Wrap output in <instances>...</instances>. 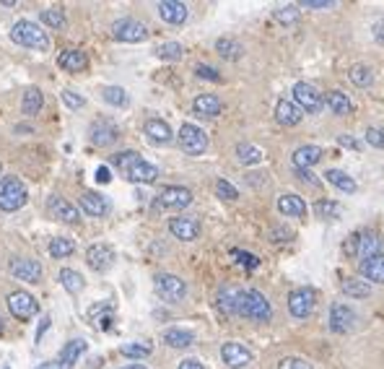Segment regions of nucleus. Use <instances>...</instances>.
<instances>
[{
  "label": "nucleus",
  "mask_w": 384,
  "mask_h": 369,
  "mask_svg": "<svg viewBox=\"0 0 384 369\" xmlns=\"http://www.w3.org/2000/svg\"><path fill=\"white\" fill-rule=\"evenodd\" d=\"M10 273L27 284H39L42 281V266L37 260H29V258H13L10 260Z\"/></svg>",
  "instance_id": "obj_16"
},
{
  "label": "nucleus",
  "mask_w": 384,
  "mask_h": 369,
  "mask_svg": "<svg viewBox=\"0 0 384 369\" xmlns=\"http://www.w3.org/2000/svg\"><path fill=\"white\" fill-rule=\"evenodd\" d=\"M158 208H187L192 203V193L187 187H179V184H172V187H164L158 198H156Z\"/></svg>",
  "instance_id": "obj_13"
},
{
  "label": "nucleus",
  "mask_w": 384,
  "mask_h": 369,
  "mask_svg": "<svg viewBox=\"0 0 384 369\" xmlns=\"http://www.w3.org/2000/svg\"><path fill=\"white\" fill-rule=\"evenodd\" d=\"M192 110H195V115H200V117H216V115H221L223 104H221V99L216 94H200V96L192 102Z\"/></svg>",
  "instance_id": "obj_25"
},
{
  "label": "nucleus",
  "mask_w": 384,
  "mask_h": 369,
  "mask_svg": "<svg viewBox=\"0 0 384 369\" xmlns=\"http://www.w3.org/2000/svg\"><path fill=\"white\" fill-rule=\"evenodd\" d=\"M348 78H350V83L358 86V89H369V86L374 83V75H371V71H369L366 65H353Z\"/></svg>",
  "instance_id": "obj_38"
},
{
  "label": "nucleus",
  "mask_w": 384,
  "mask_h": 369,
  "mask_svg": "<svg viewBox=\"0 0 384 369\" xmlns=\"http://www.w3.org/2000/svg\"><path fill=\"white\" fill-rule=\"evenodd\" d=\"M293 99H296V107L302 112H309V115H317L322 110V94L307 81H299L293 86Z\"/></svg>",
  "instance_id": "obj_10"
},
{
  "label": "nucleus",
  "mask_w": 384,
  "mask_h": 369,
  "mask_svg": "<svg viewBox=\"0 0 384 369\" xmlns=\"http://www.w3.org/2000/svg\"><path fill=\"white\" fill-rule=\"evenodd\" d=\"M34 369H68V367H65L60 359H52V361H42V364H39V367H34Z\"/></svg>",
  "instance_id": "obj_55"
},
{
  "label": "nucleus",
  "mask_w": 384,
  "mask_h": 369,
  "mask_svg": "<svg viewBox=\"0 0 384 369\" xmlns=\"http://www.w3.org/2000/svg\"><path fill=\"white\" fill-rule=\"evenodd\" d=\"M278 369H311V364L307 359H299V356H286V359H281Z\"/></svg>",
  "instance_id": "obj_49"
},
{
  "label": "nucleus",
  "mask_w": 384,
  "mask_h": 369,
  "mask_svg": "<svg viewBox=\"0 0 384 369\" xmlns=\"http://www.w3.org/2000/svg\"><path fill=\"white\" fill-rule=\"evenodd\" d=\"M358 323V314L343 302H335L330 307V328L335 333H350Z\"/></svg>",
  "instance_id": "obj_12"
},
{
  "label": "nucleus",
  "mask_w": 384,
  "mask_h": 369,
  "mask_svg": "<svg viewBox=\"0 0 384 369\" xmlns=\"http://www.w3.org/2000/svg\"><path fill=\"white\" fill-rule=\"evenodd\" d=\"M8 310L16 320L24 323V320H29V317H34L39 312V305L29 291H13V294H8Z\"/></svg>",
  "instance_id": "obj_11"
},
{
  "label": "nucleus",
  "mask_w": 384,
  "mask_h": 369,
  "mask_svg": "<svg viewBox=\"0 0 384 369\" xmlns=\"http://www.w3.org/2000/svg\"><path fill=\"white\" fill-rule=\"evenodd\" d=\"M47 211H50V216L57 219V222H65V224H78L81 222V213H78V208L71 205L65 198H60V195H52V198L47 201Z\"/></svg>",
  "instance_id": "obj_15"
},
{
  "label": "nucleus",
  "mask_w": 384,
  "mask_h": 369,
  "mask_svg": "<svg viewBox=\"0 0 384 369\" xmlns=\"http://www.w3.org/2000/svg\"><path fill=\"white\" fill-rule=\"evenodd\" d=\"M164 343L172 349H187L195 343V335L190 331H182V328H169V331H164Z\"/></svg>",
  "instance_id": "obj_30"
},
{
  "label": "nucleus",
  "mask_w": 384,
  "mask_h": 369,
  "mask_svg": "<svg viewBox=\"0 0 384 369\" xmlns=\"http://www.w3.org/2000/svg\"><path fill=\"white\" fill-rule=\"evenodd\" d=\"M278 211L283 213V216H293V219H304L307 216V203H304V198H299V195H281L278 198Z\"/></svg>",
  "instance_id": "obj_24"
},
{
  "label": "nucleus",
  "mask_w": 384,
  "mask_h": 369,
  "mask_svg": "<svg viewBox=\"0 0 384 369\" xmlns=\"http://www.w3.org/2000/svg\"><path fill=\"white\" fill-rule=\"evenodd\" d=\"M81 208L83 213H89V216H104V213L110 211V203L104 201V195L94 193V190H86L81 195Z\"/></svg>",
  "instance_id": "obj_26"
},
{
  "label": "nucleus",
  "mask_w": 384,
  "mask_h": 369,
  "mask_svg": "<svg viewBox=\"0 0 384 369\" xmlns=\"http://www.w3.org/2000/svg\"><path fill=\"white\" fill-rule=\"evenodd\" d=\"M42 104H45V96H42V92H39L37 86H31V89L24 92V102H21L24 115H37L42 110Z\"/></svg>",
  "instance_id": "obj_35"
},
{
  "label": "nucleus",
  "mask_w": 384,
  "mask_h": 369,
  "mask_svg": "<svg viewBox=\"0 0 384 369\" xmlns=\"http://www.w3.org/2000/svg\"><path fill=\"white\" fill-rule=\"evenodd\" d=\"M60 284H63V289L68 294H81L83 291V276L75 273V270H71V268H63V270H60Z\"/></svg>",
  "instance_id": "obj_36"
},
{
  "label": "nucleus",
  "mask_w": 384,
  "mask_h": 369,
  "mask_svg": "<svg viewBox=\"0 0 384 369\" xmlns=\"http://www.w3.org/2000/svg\"><path fill=\"white\" fill-rule=\"evenodd\" d=\"M325 180H327L332 187H338L343 193H356V182H353V177H348L346 172H340V169H327L325 172Z\"/></svg>",
  "instance_id": "obj_32"
},
{
  "label": "nucleus",
  "mask_w": 384,
  "mask_h": 369,
  "mask_svg": "<svg viewBox=\"0 0 384 369\" xmlns=\"http://www.w3.org/2000/svg\"><path fill=\"white\" fill-rule=\"evenodd\" d=\"M75 252V245L73 240H68V237H55V240L50 242V255L52 258H71Z\"/></svg>",
  "instance_id": "obj_39"
},
{
  "label": "nucleus",
  "mask_w": 384,
  "mask_h": 369,
  "mask_svg": "<svg viewBox=\"0 0 384 369\" xmlns=\"http://www.w3.org/2000/svg\"><path fill=\"white\" fill-rule=\"evenodd\" d=\"M239 291L242 289H234V287H223L216 296V305H219L221 312L226 314H237V305H239Z\"/></svg>",
  "instance_id": "obj_29"
},
{
  "label": "nucleus",
  "mask_w": 384,
  "mask_h": 369,
  "mask_svg": "<svg viewBox=\"0 0 384 369\" xmlns=\"http://www.w3.org/2000/svg\"><path fill=\"white\" fill-rule=\"evenodd\" d=\"M122 369H146L143 364H130V367H122Z\"/></svg>",
  "instance_id": "obj_60"
},
{
  "label": "nucleus",
  "mask_w": 384,
  "mask_h": 369,
  "mask_svg": "<svg viewBox=\"0 0 384 369\" xmlns=\"http://www.w3.org/2000/svg\"><path fill=\"white\" fill-rule=\"evenodd\" d=\"M0 331H3V320H0Z\"/></svg>",
  "instance_id": "obj_61"
},
{
  "label": "nucleus",
  "mask_w": 384,
  "mask_h": 369,
  "mask_svg": "<svg viewBox=\"0 0 384 369\" xmlns=\"http://www.w3.org/2000/svg\"><path fill=\"white\" fill-rule=\"evenodd\" d=\"M57 65L68 73H81V71L89 68V57H86L83 50H65L63 55L57 57Z\"/></svg>",
  "instance_id": "obj_22"
},
{
  "label": "nucleus",
  "mask_w": 384,
  "mask_h": 369,
  "mask_svg": "<svg viewBox=\"0 0 384 369\" xmlns=\"http://www.w3.org/2000/svg\"><path fill=\"white\" fill-rule=\"evenodd\" d=\"M327 107L335 115H350L353 112V102L348 99V94H343V92H327Z\"/></svg>",
  "instance_id": "obj_34"
},
{
  "label": "nucleus",
  "mask_w": 384,
  "mask_h": 369,
  "mask_svg": "<svg viewBox=\"0 0 384 369\" xmlns=\"http://www.w3.org/2000/svg\"><path fill=\"white\" fill-rule=\"evenodd\" d=\"M221 359L223 364L231 369H242L247 367L249 361H252V351L244 346V343H237V341H229L221 346Z\"/></svg>",
  "instance_id": "obj_14"
},
{
  "label": "nucleus",
  "mask_w": 384,
  "mask_h": 369,
  "mask_svg": "<svg viewBox=\"0 0 384 369\" xmlns=\"http://www.w3.org/2000/svg\"><path fill=\"white\" fill-rule=\"evenodd\" d=\"M60 96H63V102L68 104L71 110H78V107H83V96H78V94L71 92V89H65V92L60 94Z\"/></svg>",
  "instance_id": "obj_51"
},
{
  "label": "nucleus",
  "mask_w": 384,
  "mask_h": 369,
  "mask_svg": "<svg viewBox=\"0 0 384 369\" xmlns=\"http://www.w3.org/2000/svg\"><path fill=\"white\" fill-rule=\"evenodd\" d=\"M216 50H219V55L226 57V60H237V57H242V45H239L237 39L221 37L219 42H216Z\"/></svg>",
  "instance_id": "obj_40"
},
{
  "label": "nucleus",
  "mask_w": 384,
  "mask_h": 369,
  "mask_svg": "<svg viewBox=\"0 0 384 369\" xmlns=\"http://www.w3.org/2000/svg\"><path fill=\"white\" fill-rule=\"evenodd\" d=\"M343 252L348 258H356L361 263H366V260L376 258V255H384V237L374 229L356 231V234H350L346 240Z\"/></svg>",
  "instance_id": "obj_2"
},
{
  "label": "nucleus",
  "mask_w": 384,
  "mask_h": 369,
  "mask_svg": "<svg viewBox=\"0 0 384 369\" xmlns=\"http://www.w3.org/2000/svg\"><path fill=\"white\" fill-rule=\"evenodd\" d=\"M314 302H317V294L311 289H293L288 294V312L296 317V320H307L311 312H314Z\"/></svg>",
  "instance_id": "obj_9"
},
{
  "label": "nucleus",
  "mask_w": 384,
  "mask_h": 369,
  "mask_svg": "<svg viewBox=\"0 0 384 369\" xmlns=\"http://www.w3.org/2000/svg\"><path fill=\"white\" fill-rule=\"evenodd\" d=\"M42 24H47L50 29H63L65 27V13L57 8H50V10H42Z\"/></svg>",
  "instance_id": "obj_44"
},
{
  "label": "nucleus",
  "mask_w": 384,
  "mask_h": 369,
  "mask_svg": "<svg viewBox=\"0 0 384 369\" xmlns=\"http://www.w3.org/2000/svg\"><path fill=\"white\" fill-rule=\"evenodd\" d=\"M47 328H50V317H45V320H42V325H39V331H37V338H39V341H42V333H45Z\"/></svg>",
  "instance_id": "obj_59"
},
{
  "label": "nucleus",
  "mask_w": 384,
  "mask_h": 369,
  "mask_svg": "<svg viewBox=\"0 0 384 369\" xmlns=\"http://www.w3.org/2000/svg\"><path fill=\"white\" fill-rule=\"evenodd\" d=\"M179 146H182L184 154H190V157H200L205 154V148H208V136L202 133L198 125H192V122H184L182 128H179Z\"/></svg>",
  "instance_id": "obj_7"
},
{
  "label": "nucleus",
  "mask_w": 384,
  "mask_h": 369,
  "mask_svg": "<svg viewBox=\"0 0 384 369\" xmlns=\"http://www.w3.org/2000/svg\"><path fill=\"white\" fill-rule=\"evenodd\" d=\"M340 289H343V294L353 296V299H364V296L371 294V287L366 281H361V278H343Z\"/></svg>",
  "instance_id": "obj_33"
},
{
  "label": "nucleus",
  "mask_w": 384,
  "mask_h": 369,
  "mask_svg": "<svg viewBox=\"0 0 384 369\" xmlns=\"http://www.w3.org/2000/svg\"><path fill=\"white\" fill-rule=\"evenodd\" d=\"M112 164L117 166L128 182L151 184L158 180V169H156L154 164H148L146 159L140 157L138 151H119V154L112 157Z\"/></svg>",
  "instance_id": "obj_1"
},
{
  "label": "nucleus",
  "mask_w": 384,
  "mask_h": 369,
  "mask_svg": "<svg viewBox=\"0 0 384 369\" xmlns=\"http://www.w3.org/2000/svg\"><path fill=\"white\" fill-rule=\"evenodd\" d=\"M216 193H219V198H223V201H237L239 198V190L229 180H219V182H216Z\"/></svg>",
  "instance_id": "obj_47"
},
{
  "label": "nucleus",
  "mask_w": 384,
  "mask_h": 369,
  "mask_svg": "<svg viewBox=\"0 0 384 369\" xmlns=\"http://www.w3.org/2000/svg\"><path fill=\"white\" fill-rule=\"evenodd\" d=\"M169 231H172L177 240L192 242L198 240V234H200V224L195 222V219H190V216H177V219L169 222Z\"/></svg>",
  "instance_id": "obj_19"
},
{
  "label": "nucleus",
  "mask_w": 384,
  "mask_h": 369,
  "mask_svg": "<svg viewBox=\"0 0 384 369\" xmlns=\"http://www.w3.org/2000/svg\"><path fill=\"white\" fill-rule=\"evenodd\" d=\"M83 351H86V341H81V338H73V341H68L63 346V351H60V356L57 359L63 361L68 369H73V364L78 361V356H81Z\"/></svg>",
  "instance_id": "obj_31"
},
{
  "label": "nucleus",
  "mask_w": 384,
  "mask_h": 369,
  "mask_svg": "<svg viewBox=\"0 0 384 369\" xmlns=\"http://www.w3.org/2000/svg\"><path fill=\"white\" fill-rule=\"evenodd\" d=\"M112 180V175H110V169L107 166H99L96 169V182H101V184H107Z\"/></svg>",
  "instance_id": "obj_54"
},
{
  "label": "nucleus",
  "mask_w": 384,
  "mask_h": 369,
  "mask_svg": "<svg viewBox=\"0 0 384 369\" xmlns=\"http://www.w3.org/2000/svg\"><path fill=\"white\" fill-rule=\"evenodd\" d=\"M86 260L96 273H104V270H110L115 266V249L110 245H91L89 252H86Z\"/></svg>",
  "instance_id": "obj_17"
},
{
  "label": "nucleus",
  "mask_w": 384,
  "mask_h": 369,
  "mask_svg": "<svg viewBox=\"0 0 384 369\" xmlns=\"http://www.w3.org/2000/svg\"><path fill=\"white\" fill-rule=\"evenodd\" d=\"M322 159V148L320 146H302L293 151V166L296 169H309Z\"/></svg>",
  "instance_id": "obj_27"
},
{
  "label": "nucleus",
  "mask_w": 384,
  "mask_h": 369,
  "mask_svg": "<svg viewBox=\"0 0 384 369\" xmlns=\"http://www.w3.org/2000/svg\"><path fill=\"white\" fill-rule=\"evenodd\" d=\"M101 99L112 107H128L130 104V96L125 89H119V86H104L101 89Z\"/></svg>",
  "instance_id": "obj_37"
},
{
  "label": "nucleus",
  "mask_w": 384,
  "mask_h": 369,
  "mask_svg": "<svg viewBox=\"0 0 384 369\" xmlns=\"http://www.w3.org/2000/svg\"><path fill=\"white\" fill-rule=\"evenodd\" d=\"M231 255L237 258V263H242L244 268H257L260 266V260L255 255H249V252H242V249H231Z\"/></svg>",
  "instance_id": "obj_50"
},
{
  "label": "nucleus",
  "mask_w": 384,
  "mask_h": 369,
  "mask_svg": "<svg viewBox=\"0 0 384 369\" xmlns=\"http://www.w3.org/2000/svg\"><path fill=\"white\" fill-rule=\"evenodd\" d=\"M296 175H299V180H304V182L317 184V180H314V175H311L309 169H296Z\"/></svg>",
  "instance_id": "obj_57"
},
{
  "label": "nucleus",
  "mask_w": 384,
  "mask_h": 369,
  "mask_svg": "<svg viewBox=\"0 0 384 369\" xmlns=\"http://www.w3.org/2000/svg\"><path fill=\"white\" fill-rule=\"evenodd\" d=\"M237 159L242 164H260V161H263V151L257 146H252V143H239Z\"/></svg>",
  "instance_id": "obj_41"
},
{
  "label": "nucleus",
  "mask_w": 384,
  "mask_h": 369,
  "mask_svg": "<svg viewBox=\"0 0 384 369\" xmlns=\"http://www.w3.org/2000/svg\"><path fill=\"white\" fill-rule=\"evenodd\" d=\"M364 138H366V143H369V146L384 148V130L382 128H366Z\"/></svg>",
  "instance_id": "obj_48"
},
{
  "label": "nucleus",
  "mask_w": 384,
  "mask_h": 369,
  "mask_svg": "<svg viewBox=\"0 0 384 369\" xmlns=\"http://www.w3.org/2000/svg\"><path fill=\"white\" fill-rule=\"evenodd\" d=\"M182 52L184 50L179 42H166V45L158 47V57H161V60H179Z\"/></svg>",
  "instance_id": "obj_45"
},
{
  "label": "nucleus",
  "mask_w": 384,
  "mask_h": 369,
  "mask_svg": "<svg viewBox=\"0 0 384 369\" xmlns=\"http://www.w3.org/2000/svg\"><path fill=\"white\" fill-rule=\"evenodd\" d=\"M27 184L19 177H3L0 180V211H19L27 203Z\"/></svg>",
  "instance_id": "obj_5"
},
{
  "label": "nucleus",
  "mask_w": 384,
  "mask_h": 369,
  "mask_svg": "<svg viewBox=\"0 0 384 369\" xmlns=\"http://www.w3.org/2000/svg\"><path fill=\"white\" fill-rule=\"evenodd\" d=\"M143 133H146L148 140H151V143H156V146H164V143H169V140L174 138L172 128H169L164 120H158V117H151V120H146V125H143Z\"/></svg>",
  "instance_id": "obj_20"
},
{
  "label": "nucleus",
  "mask_w": 384,
  "mask_h": 369,
  "mask_svg": "<svg viewBox=\"0 0 384 369\" xmlns=\"http://www.w3.org/2000/svg\"><path fill=\"white\" fill-rule=\"evenodd\" d=\"M154 289L164 302H172V305L174 302H182L187 296V284L179 276H172V273H158L154 278Z\"/></svg>",
  "instance_id": "obj_6"
},
{
  "label": "nucleus",
  "mask_w": 384,
  "mask_h": 369,
  "mask_svg": "<svg viewBox=\"0 0 384 369\" xmlns=\"http://www.w3.org/2000/svg\"><path fill=\"white\" fill-rule=\"evenodd\" d=\"M151 343H125L122 346V356H128V359H146L151 356Z\"/></svg>",
  "instance_id": "obj_43"
},
{
  "label": "nucleus",
  "mask_w": 384,
  "mask_h": 369,
  "mask_svg": "<svg viewBox=\"0 0 384 369\" xmlns=\"http://www.w3.org/2000/svg\"><path fill=\"white\" fill-rule=\"evenodd\" d=\"M195 73H198V78H205V81H221L219 71H213L211 65H198Z\"/></svg>",
  "instance_id": "obj_52"
},
{
  "label": "nucleus",
  "mask_w": 384,
  "mask_h": 369,
  "mask_svg": "<svg viewBox=\"0 0 384 369\" xmlns=\"http://www.w3.org/2000/svg\"><path fill=\"white\" fill-rule=\"evenodd\" d=\"M112 37L117 42H128V45H138V42H146L148 29L146 24H140L135 19H119L112 24Z\"/></svg>",
  "instance_id": "obj_8"
},
{
  "label": "nucleus",
  "mask_w": 384,
  "mask_h": 369,
  "mask_svg": "<svg viewBox=\"0 0 384 369\" xmlns=\"http://www.w3.org/2000/svg\"><path fill=\"white\" fill-rule=\"evenodd\" d=\"M237 314L247 320H257V323H267L273 317V307L257 289H247V291H239Z\"/></svg>",
  "instance_id": "obj_3"
},
{
  "label": "nucleus",
  "mask_w": 384,
  "mask_h": 369,
  "mask_svg": "<svg viewBox=\"0 0 384 369\" xmlns=\"http://www.w3.org/2000/svg\"><path fill=\"white\" fill-rule=\"evenodd\" d=\"M177 369H205V367H202L198 359H184V361H179V367Z\"/></svg>",
  "instance_id": "obj_56"
},
{
  "label": "nucleus",
  "mask_w": 384,
  "mask_h": 369,
  "mask_svg": "<svg viewBox=\"0 0 384 369\" xmlns=\"http://www.w3.org/2000/svg\"><path fill=\"white\" fill-rule=\"evenodd\" d=\"M275 21H281V24H296L299 21V8L296 6H283V8L275 10Z\"/></svg>",
  "instance_id": "obj_46"
},
{
  "label": "nucleus",
  "mask_w": 384,
  "mask_h": 369,
  "mask_svg": "<svg viewBox=\"0 0 384 369\" xmlns=\"http://www.w3.org/2000/svg\"><path fill=\"white\" fill-rule=\"evenodd\" d=\"M10 39L21 47H29V50H50V37L47 31H42V27H37L34 21H16L13 29H10Z\"/></svg>",
  "instance_id": "obj_4"
},
{
  "label": "nucleus",
  "mask_w": 384,
  "mask_h": 369,
  "mask_svg": "<svg viewBox=\"0 0 384 369\" xmlns=\"http://www.w3.org/2000/svg\"><path fill=\"white\" fill-rule=\"evenodd\" d=\"M335 0H302V8H332Z\"/></svg>",
  "instance_id": "obj_53"
},
{
  "label": "nucleus",
  "mask_w": 384,
  "mask_h": 369,
  "mask_svg": "<svg viewBox=\"0 0 384 369\" xmlns=\"http://www.w3.org/2000/svg\"><path fill=\"white\" fill-rule=\"evenodd\" d=\"M340 146H348V148H358V143L353 138H348V136H340Z\"/></svg>",
  "instance_id": "obj_58"
},
{
  "label": "nucleus",
  "mask_w": 384,
  "mask_h": 369,
  "mask_svg": "<svg viewBox=\"0 0 384 369\" xmlns=\"http://www.w3.org/2000/svg\"><path fill=\"white\" fill-rule=\"evenodd\" d=\"M361 276L366 278V284H384V255H376V258L361 263Z\"/></svg>",
  "instance_id": "obj_28"
},
{
  "label": "nucleus",
  "mask_w": 384,
  "mask_h": 369,
  "mask_svg": "<svg viewBox=\"0 0 384 369\" xmlns=\"http://www.w3.org/2000/svg\"><path fill=\"white\" fill-rule=\"evenodd\" d=\"M89 138H91L94 146H112L119 138V130L110 120H96L89 128Z\"/></svg>",
  "instance_id": "obj_18"
},
{
  "label": "nucleus",
  "mask_w": 384,
  "mask_h": 369,
  "mask_svg": "<svg viewBox=\"0 0 384 369\" xmlns=\"http://www.w3.org/2000/svg\"><path fill=\"white\" fill-rule=\"evenodd\" d=\"M304 117V112L296 107L293 102H288V99H281V102L275 104V120L281 122V125H286V128H293V125H299Z\"/></svg>",
  "instance_id": "obj_23"
},
{
  "label": "nucleus",
  "mask_w": 384,
  "mask_h": 369,
  "mask_svg": "<svg viewBox=\"0 0 384 369\" xmlns=\"http://www.w3.org/2000/svg\"><path fill=\"white\" fill-rule=\"evenodd\" d=\"M158 16L166 21V24H184L187 21V6L179 3V0H164L158 3Z\"/></svg>",
  "instance_id": "obj_21"
},
{
  "label": "nucleus",
  "mask_w": 384,
  "mask_h": 369,
  "mask_svg": "<svg viewBox=\"0 0 384 369\" xmlns=\"http://www.w3.org/2000/svg\"><path fill=\"white\" fill-rule=\"evenodd\" d=\"M314 213L320 219H338L340 213H343V205L335 203V201H317L314 203Z\"/></svg>",
  "instance_id": "obj_42"
}]
</instances>
